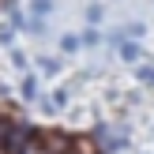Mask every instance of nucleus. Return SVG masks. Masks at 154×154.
I'll return each instance as SVG.
<instances>
[{"label": "nucleus", "instance_id": "1", "mask_svg": "<svg viewBox=\"0 0 154 154\" xmlns=\"http://www.w3.org/2000/svg\"><path fill=\"white\" fill-rule=\"evenodd\" d=\"M42 147H45V154H68L72 150V139H68L64 132H49L42 139Z\"/></svg>", "mask_w": 154, "mask_h": 154}, {"label": "nucleus", "instance_id": "2", "mask_svg": "<svg viewBox=\"0 0 154 154\" xmlns=\"http://www.w3.org/2000/svg\"><path fill=\"white\" fill-rule=\"evenodd\" d=\"M26 132H23V128H8V143H4V147L8 150H11V154H23V150H26Z\"/></svg>", "mask_w": 154, "mask_h": 154}, {"label": "nucleus", "instance_id": "3", "mask_svg": "<svg viewBox=\"0 0 154 154\" xmlns=\"http://www.w3.org/2000/svg\"><path fill=\"white\" fill-rule=\"evenodd\" d=\"M117 53H120L124 60H139V53H143V49L132 42V38H117Z\"/></svg>", "mask_w": 154, "mask_h": 154}, {"label": "nucleus", "instance_id": "4", "mask_svg": "<svg viewBox=\"0 0 154 154\" xmlns=\"http://www.w3.org/2000/svg\"><path fill=\"white\" fill-rule=\"evenodd\" d=\"M64 102H68V90H57V94H49V98H45V109H49V113H57V109H64Z\"/></svg>", "mask_w": 154, "mask_h": 154}, {"label": "nucleus", "instance_id": "5", "mask_svg": "<svg viewBox=\"0 0 154 154\" xmlns=\"http://www.w3.org/2000/svg\"><path fill=\"white\" fill-rule=\"evenodd\" d=\"M60 49H64V53L83 49V38H79V34H64V38H60Z\"/></svg>", "mask_w": 154, "mask_h": 154}, {"label": "nucleus", "instance_id": "6", "mask_svg": "<svg viewBox=\"0 0 154 154\" xmlns=\"http://www.w3.org/2000/svg\"><path fill=\"white\" fill-rule=\"evenodd\" d=\"M38 68H42V75H57V72H60V60H57V57H42Z\"/></svg>", "mask_w": 154, "mask_h": 154}, {"label": "nucleus", "instance_id": "7", "mask_svg": "<svg viewBox=\"0 0 154 154\" xmlns=\"http://www.w3.org/2000/svg\"><path fill=\"white\" fill-rule=\"evenodd\" d=\"M135 75H139V83L154 87V64H139V68H135Z\"/></svg>", "mask_w": 154, "mask_h": 154}, {"label": "nucleus", "instance_id": "8", "mask_svg": "<svg viewBox=\"0 0 154 154\" xmlns=\"http://www.w3.org/2000/svg\"><path fill=\"white\" fill-rule=\"evenodd\" d=\"M38 94V79L34 75H23V98H34Z\"/></svg>", "mask_w": 154, "mask_h": 154}, {"label": "nucleus", "instance_id": "9", "mask_svg": "<svg viewBox=\"0 0 154 154\" xmlns=\"http://www.w3.org/2000/svg\"><path fill=\"white\" fill-rule=\"evenodd\" d=\"M87 23H90V26H98V23H102V8H98V4L87 8Z\"/></svg>", "mask_w": 154, "mask_h": 154}, {"label": "nucleus", "instance_id": "10", "mask_svg": "<svg viewBox=\"0 0 154 154\" xmlns=\"http://www.w3.org/2000/svg\"><path fill=\"white\" fill-rule=\"evenodd\" d=\"M30 8H34V15H38V19H42V15H49V0H34V4H30Z\"/></svg>", "mask_w": 154, "mask_h": 154}, {"label": "nucleus", "instance_id": "11", "mask_svg": "<svg viewBox=\"0 0 154 154\" xmlns=\"http://www.w3.org/2000/svg\"><path fill=\"white\" fill-rule=\"evenodd\" d=\"M75 154H94V143H87V139H79V143H75Z\"/></svg>", "mask_w": 154, "mask_h": 154}, {"label": "nucleus", "instance_id": "12", "mask_svg": "<svg viewBox=\"0 0 154 154\" xmlns=\"http://www.w3.org/2000/svg\"><path fill=\"white\" fill-rule=\"evenodd\" d=\"M83 45H98V30H94V26H90L87 34H83Z\"/></svg>", "mask_w": 154, "mask_h": 154}, {"label": "nucleus", "instance_id": "13", "mask_svg": "<svg viewBox=\"0 0 154 154\" xmlns=\"http://www.w3.org/2000/svg\"><path fill=\"white\" fill-rule=\"evenodd\" d=\"M4 143H8V128L0 124V147H4Z\"/></svg>", "mask_w": 154, "mask_h": 154}]
</instances>
